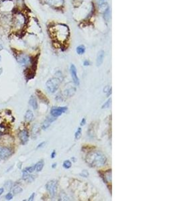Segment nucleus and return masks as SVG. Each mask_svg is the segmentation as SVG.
<instances>
[{"instance_id":"5","label":"nucleus","mask_w":179,"mask_h":201,"mask_svg":"<svg viewBox=\"0 0 179 201\" xmlns=\"http://www.w3.org/2000/svg\"><path fill=\"white\" fill-rule=\"evenodd\" d=\"M67 110L68 108L67 107H54L50 111L51 116L57 117L65 113Z\"/></svg>"},{"instance_id":"25","label":"nucleus","mask_w":179,"mask_h":201,"mask_svg":"<svg viewBox=\"0 0 179 201\" xmlns=\"http://www.w3.org/2000/svg\"><path fill=\"white\" fill-rule=\"evenodd\" d=\"M29 174L30 173L28 172L27 171L25 170V169L22 171V178L24 179V180H28V178L30 177Z\"/></svg>"},{"instance_id":"28","label":"nucleus","mask_w":179,"mask_h":201,"mask_svg":"<svg viewBox=\"0 0 179 201\" xmlns=\"http://www.w3.org/2000/svg\"><path fill=\"white\" fill-rule=\"evenodd\" d=\"M89 172H87V170H85L82 171V172H81V174H80V176H83V177H85V178H87V177L89 176Z\"/></svg>"},{"instance_id":"18","label":"nucleus","mask_w":179,"mask_h":201,"mask_svg":"<svg viewBox=\"0 0 179 201\" xmlns=\"http://www.w3.org/2000/svg\"><path fill=\"white\" fill-rule=\"evenodd\" d=\"M34 117V114L33 112L31 110H28L26 111V113L24 118L25 120L28 121V122H30V121L33 119Z\"/></svg>"},{"instance_id":"12","label":"nucleus","mask_w":179,"mask_h":201,"mask_svg":"<svg viewBox=\"0 0 179 201\" xmlns=\"http://www.w3.org/2000/svg\"><path fill=\"white\" fill-rule=\"evenodd\" d=\"M46 1L52 6L57 7L62 6L64 3V0H46Z\"/></svg>"},{"instance_id":"26","label":"nucleus","mask_w":179,"mask_h":201,"mask_svg":"<svg viewBox=\"0 0 179 201\" xmlns=\"http://www.w3.org/2000/svg\"><path fill=\"white\" fill-rule=\"evenodd\" d=\"M111 103V99L110 98V99H108V100L107 101V102H105V103H104V105H103V106H102V109H107V108H109V106H110Z\"/></svg>"},{"instance_id":"31","label":"nucleus","mask_w":179,"mask_h":201,"mask_svg":"<svg viewBox=\"0 0 179 201\" xmlns=\"http://www.w3.org/2000/svg\"><path fill=\"white\" fill-rule=\"evenodd\" d=\"M34 196H35V193L34 192V193H32V194L31 196H30V198H29V199H28V200H30V201L33 200H34Z\"/></svg>"},{"instance_id":"36","label":"nucleus","mask_w":179,"mask_h":201,"mask_svg":"<svg viewBox=\"0 0 179 201\" xmlns=\"http://www.w3.org/2000/svg\"><path fill=\"white\" fill-rule=\"evenodd\" d=\"M57 163H55V164H53L52 165V168H55L56 167H57Z\"/></svg>"},{"instance_id":"20","label":"nucleus","mask_w":179,"mask_h":201,"mask_svg":"<svg viewBox=\"0 0 179 201\" xmlns=\"http://www.w3.org/2000/svg\"><path fill=\"white\" fill-rule=\"evenodd\" d=\"M76 51L78 54L79 55H82L85 53V46L84 45H80L77 48Z\"/></svg>"},{"instance_id":"22","label":"nucleus","mask_w":179,"mask_h":201,"mask_svg":"<svg viewBox=\"0 0 179 201\" xmlns=\"http://www.w3.org/2000/svg\"><path fill=\"white\" fill-rule=\"evenodd\" d=\"M71 166H72V163H71V162L70 160H65L64 162H63V168H65V169H69V168H70Z\"/></svg>"},{"instance_id":"34","label":"nucleus","mask_w":179,"mask_h":201,"mask_svg":"<svg viewBox=\"0 0 179 201\" xmlns=\"http://www.w3.org/2000/svg\"><path fill=\"white\" fill-rule=\"evenodd\" d=\"M45 144H46V142H42L41 144H40L38 145V146H37V148H41V147H42V146H44Z\"/></svg>"},{"instance_id":"2","label":"nucleus","mask_w":179,"mask_h":201,"mask_svg":"<svg viewBox=\"0 0 179 201\" xmlns=\"http://www.w3.org/2000/svg\"><path fill=\"white\" fill-rule=\"evenodd\" d=\"M54 34L61 42H64L69 36V30L67 26L59 24L54 28Z\"/></svg>"},{"instance_id":"15","label":"nucleus","mask_w":179,"mask_h":201,"mask_svg":"<svg viewBox=\"0 0 179 201\" xmlns=\"http://www.w3.org/2000/svg\"><path fill=\"white\" fill-rule=\"evenodd\" d=\"M29 103H30V105L32 107V108L34 109V110L38 109V105L37 99L34 96H33V95H32V96L30 97V98Z\"/></svg>"},{"instance_id":"33","label":"nucleus","mask_w":179,"mask_h":201,"mask_svg":"<svg viewBox=\"0 0 179 201\" xmlns=\"http://www.w3.org/2000/svg\"><path fill=\"white\" fill-rule=\"evenodd\" d=\"M83 65H84V66H89L90 65V62L86 60V61H85L84 63H83Z\"/></svg>"},{"instance_id":"19","label":"nucleus","mask_w":179,"mask_h":201,"mask_svg":"<svg viewBox=\"0 0 179 201\" xmlns=\"http://www.w3.org/2000/svg\"><path fill=\"white\" fill-rule=\"evenodd\" d=\"M44 165V162L43 160L39 161L37 164H35L36 170L37 172H40V171L42 170Z\"/></svg>"},{"instance_id":"24","label":"nucleus","mask_w":179,"mask_h":201,"mask_svg":"<svg viewBox=\"0 0 179 201\" xmlns=\"http://www.w3.org/2000/svg\"><path fill=\"white\" fill-rule=\"evenodd\" d=\"M12 185H13V183L11 181H7L5 183V184H4V186L5 187V188H6V190H10L11 188H12Z\"/></svg>"},{"instance_id":"7","label":"nucleus","mask_w":179,"mask_h":201,"mask_svg":"<svg viewBox=\"0 0 179 201\" xmlns=\"http://www.w3.org/2000/svg\"><path fill=\"white\" fill-rule=\"evenodd\" d=\"M25 17L22 14H17L16 16L15 17L14 19V25L15 27L17 28H21L24 26L25 24Z\"/></svg>"},{"instance_id":"30","label":"nucleus","mask_w":179,"mask_h":201,"mask_svg":"<svg viewBox=\"0 0 179 201\" xmlns=\"http://www.w3.org/2000/svg\"><path fill=\"white\" fill-rule=\"evenodd\" d=\"M85 123H86V119L83 118V119L81 121V126H83V125H85Z\"/></svg>"},{"instance_id":"9","label":"nucleus","mask_w":179,"mask_h":201,"mask_svg":"<svg viewBox=\"0 0 179 201\" xmlns=\"http://www.w3.org/2000/svg\"><path fill=\"white\" fill-rule=\"evenodd\" d=\"M70 72L71 77H72V79L73 81H74L75 84L79 86V79L78 78V76H77V69L75 67V66L72 64L71 65L70 67Z\"/></svg>"},{"instance_id":"11","label":"nucleus","mask_w":179,"mask_h":201,"mask_svg":"<svg viewBox=\"0 0 179 201\" xmlns=\"http://www.w3.org/2000/svg\"><path fill=\"white\" fill-rule=\"evenodd\" d=\"M56 119H57V117H55L52 116L51 117H48V118L44 121L42 125V129H44V130L46 129L48 127L51 125V123H52L54 121H55Z\"/></svg>"},{"instance_id":"3","label":"nucleus","mask_w":179,"mask_h":201,"mask_svg":"<svg viewBox=\"0 0 179 201\" xmlns=\"http://www.w3.org/2000/svg\"><path fill=\"white\" fill-rule=\"evenodd\" d=\"M61 81H62L60 80L59 78L50 79L49 80H48L46 83L47 90L51 93H55L59 89Z\"/></svg>"},{"instance_id":"32","label":"nucleus","mask_w":179,"mask_h":201,"mask_svg":"<svg viewBox=\"0 0 179 201\" xmlns=\"http://www.w3.org/2000/svg\"><path fill=\"white\" fill-rule=\"evenodd\" d=\"M56 155H57V153H56V151L54 150L51 154V158H55L56 157Z\"/></svg>"},{"instance_id":"17","label":"nucleus","mask_w":179,"mask_h":201,"mask_svg":"<svg viewBox=\"0 0 179 201\" xmlns=\"http://www.w3.org/2000/svg\"><path fill=\"white\" fill-rule=\"evenodd\" d=\"M36 93H37V95H38V96L39 97V99H40V100L42 101L43 103H46V104H48L49 103V101H48V99L46 98V97L40 91H36Z\"/></svg>"},{"instance_id":"35","label":"nucleus","mask_w":179,"mask_h":201,"mask_svg":"<svg viewBox=\"0 0 179 201\" xmlns=\"http://www.w3.org/2000/svg\"><path fill=\"white\" fill-rule=\"evenodd\" d=\"M3 192H4V189H3V188H0V195L2 194Z\"/></svg>"},{"instance_id":"16","label":"nucleus","mask_w":179,"mask_h":201,"mask_svg":"<svg viewBox=\"0 0 179 201\" xmlns=\"http://www.w3.org/2000/svg\"><path fill=\"white\" fill-rule=\"evenodd\" d=\"M75 92H76V89L70 88L64 91V95L65 97H71L74 95Z\"/></svg>"},{"instance_id":"27","label":"nucleus","mask_w":179,"mask_h":201,"mask_svg":"<svg viewBox=\"0 0 179 201\" xmlns=\"http://www.w3.org/2000/svg\"><path fill=\"white\" fill-rule=\"evenodd\" d=\"M25 170L27 171L28 172L30 173H32L34 171L36 170V167H35V165L34 166H30V167H28V168H25Z\"/></svg>"},{"instance_id":"29","label":"nucleus","mask_w":179,"mask_h":201,"mask_svg":"<svg viewBox=\"0 0 179 201\" xmlns=\"http://www.w3.org/2000/svg\"><path fill=\"white\" fill-rule=\"evenodd\" d=\"M13 195L12 193H11V192H9V193H7V194H6V196H5V198H6L7 200H11V199L13 198Z\"/></svg>"},{"instance_id":"6","label":"nucleus","mask_w":179,"mask_h":201,"mask_svg":"<svg viewBox=\"0 0 179 201\" xmlns=\"http://www.w3.org/2000/svg\"><path fill=\"white\" fill-rule=\"evenodd\" d=\"M11 155V151L7 147L0 146V158L3 160H6L10 157Z\"/></svg>"},{"instance_id":"38","label":"nucleus","mask_w":179,"mask_h":201,"mask_svg":"<svg viewBox=\"0 0 179 201\" xmlns=\"http://www.w3.org/2000/svg\"><path fill=\"white\" fill-rule=\"evenodd\" d=\"M1 56H0V61H1Z\"/></svg>"},{"instance_id":"23","label":"nucleus","mask_w":179,"mask_h":201,"mask_svg":"<svg viewBox=\"0 0 179 201\" xmlns=\"http://www.w3.org/2000/svg\"><path fill=\"white\" fill-rule=\"evenodd\" d=\"M81 131H82V129H81V127H79V128L77 129V130L76 132H75V140H79V139L81 138Z\"/></svg>"},{"instance_id":"1","label":"nucleus","mask_w":179,"mask_h":201,"mask_svg":"<svg viewBox=\"0 0 179 201\" xmlns=\"http://www.w3.org/2000/svg\"><path fill=\"white\" fill-rule=\"evenodd\" d=\"M86 162L91 167L101 168L107 163V158L104 154L99 151H93L87 155Z\"/></svg>"},{"instance_id":"14","label":"nucleus","mask_w":179,"mask_h":201,"mask_svg":"<svg viewBox=\"0 0 179 201\" xmlns=\"http://www.w3.org/2000/svg\"><path fill=\"white\" fill-rule=\"evenodd\" d=\"M102 178L103 179V181H105V182L107 184V183H111V171L108 170L106 172L103 173V176Z\"/></svg>"},{"instance_id":"13","label":"nucleus","mask_w":179,"mask_h":201,"mask_svg":"<svg viewBox=\"0 0 179 201\" xmlns=\"http://www.w3.org/2000/svg\"><path fill=\"white\" fill-rule=\"evenodd\" d=\"M104 56H105V52H104V51H103V50L99 51L98 54H97V60H96V64H97V67L101 66V64L103 63V58H104Z\"/></svg>"},{"instance_id":"10","label":"nucleus","mask_w":179,"mask_h":201,"mask_svg":"<svg viewBox=\"0 0 179 201\" xmlns=\"http://www.w3.org/2000/svg\"><path fill=\"white\" fill-rule=\"evenodd\" d=\"M17 62L22 65H26L30 63H31V59L29 56L25 54H20L17 56Z\"/></svg>"},{"instance_id":"37","label":"nucleus","mask_w":179,"mask_h":201,"mask_svg":"<svg viewBox=\"0 0 179 201\" xmlns=\"http://www.w3.org/2000/svg\"><path fill=\"white\" fill-rule=\"evenodd\" d=\"M3 49V47H2V46H1V44H0V50H1Z\"/></svg>"},{"instance_id":"8","label":"nucleus","mask_w":179,"mask_h":201,"mask_svg":"<svg viewBox=\"0 0 179 201\" xmlns=\"http://www.w3.org/2000/svg\"><path fill=\"white\" fill-rule=\"evenodd\" d=\"M18 137L20 140L21 141V143L23 145H25L26 144H27L28 142L29 135H28V132L26 129L22 130L19 133Z\"/></svg>"},{"instance_id":"21","label":"nucleus","mask_w":179,"mask_h":201,"mask_svg":"<svg viewBox=\"0 0 179 201\" xmlns=\"http://www.w3.org/2000/svg\"><path fill=\"white\" fill-rule=\"evenodd\" d=\"M12 192L13 193V194H19V193H20V192H22V188L20 186H17V185H16V186H15L13 187Z\"/></svg>"},{"instance_id":"4","label":"nucleus","mask_w":179,"mask_h":201,"mask_svg":"<svg viewBox=\"0 0 179 201\" xmlns=\"http://www.w3.org/2000/svg\"><path fill=\"white\" fill-rule=\"evenodd\" d=\"M57 187H58V182L57 180H52L48 181L46 184V188L48 190V192H49V194H50L51 196L54 197L56 195V192L57 190Z\"/></svg>"}]
</instances>
